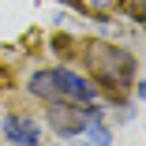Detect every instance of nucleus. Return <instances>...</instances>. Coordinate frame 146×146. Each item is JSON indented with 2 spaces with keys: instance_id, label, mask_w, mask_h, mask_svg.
Here are the masks:
<instances>
[{
  "instance_id": "2",
  "label": "nucleus",
  "mask_w": 146,
  "mask_h": 146,
  "mask_svg": "<svg viewBox=\"0 0 146 146\" xmlns=\"http://www.w3.org/2000/svg\"><path fill=\"white\" fill-rule=\"evenodd\" d=\"M94 116H101V112L86 109V105H75V101H49V127L56 135H64V139L82 135V127L90 124Z\"/></svg>"
},
{
  "instance_id": "4",
  "label": "nucleus",
  "mask_w": 146,
  "mask_h": 146,
  "mask_svg": "<svg viewBox=\"0 0 146 146\" xmlns=\"http://www.w3.org/2000/svg\"><path fill=\"white\" fill-rule=\"evenodd\" d=\"M4 139L11 142V146H38V139H41V127L30 120V116H19V112H11V116H4Z\"/></svg>"
},
{
  "instance_id": "6",
  "label": "nucleus",
  "mask_w": 146,
  "mask_h": 146,
  "mask_svg": "<svg viewBox=\"0 0 146 146\" xmlns=\"http://www.w3.org/2000/svg\"><path fill=\"white\" fill-rule=\"evenodd\" d=\"M139 98H142V101H146V82H139Z\"/></svg>"
},
{
  "instance_id": "5",
  "label": "nucleus",
  "mask_w": 146,
  "mask_h": 146,
  "mask_svg": "<svg viewBox=\"0 0 146 146\" xmlns=\"http://www.w3.org/2000/svg\"><path fill=\"white\" fill-rule=\"evenodd\" d=\"M82 135H86V142H94V146H112V131L101 124V116H94V120L82 127Z\"/></svg>"
},
{
  "instance_id": "7",
  "label": "nucleus",
  "mask_w": 146,
  "mask_h": 146,
  "mask_svg": "<svg viewBox=\"0 0 146 146\" xmlns=\"http://www.w3.org/2000/svg\"><path fill=\"white\" fill-rule=\"evenodd\" d=\"M75 146H94V142H86V139H82V142H75Z\"/></svg>"
},
{
  "instance_id": "1",
  "label": "nucleus",
  "mask_w": 146,
  "mask_h": 146,
  "mask_svg": "<svg viewBox=\"0 0 146 146\" xmlns=\"http://www.w3.org/2000/svg\"><path fill=\"white\" fill-rule=\"evenodd\" d=\"M86 52H90V68H94L98 82L109 86L112 94H120L124 86L131 82V75H135V60H131L124 49H112V45H105V41H94Z\"/></svg>"
},
{
  "instance_id": "3",
  "label": "nucleus",
  "mask_w": 146,
  "mask_h": 146,
  "mask_svg": "<svg viewBox=\"0 0 146 146\" xmlns=\"http://www.w3.org/2000/svg\"><path fill=\"white\" fill-rule=\"evenodd\" d=\"M52 79H56V94L60 101H75V105H90L98 98V86L90 79H82L79 71L71 68H52Z\"/></svg>"
}]
</instances>
